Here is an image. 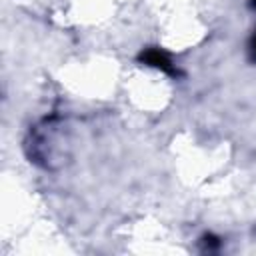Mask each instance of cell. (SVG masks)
I'll list each match as a JSON object with an SVG mask.
<instances>
[{
  "instance_id": "obj_1",
  "label": "cell",
  "mask_w": 256,
  "mask_h": 256,
  "mask_svg": "<svg viewBox=\"0 0 256 256\" xmlns=\"http://www.w3.org/2000/svg\"><path fill=\"white\" fill-rule=\"evenodd\" d=\"M138 60L142 64H146V66H152V68L168 74V76H178L180 74L176 64L172 62V58L164 50H160V48H146V50H142L138 54Z\"/></svg>"
},
{
  "instance_id": "obj_2",
  "label": "cell",
  "mask_w": 256,
  "mask_h": 256,
  "mask_svg": "<svg viewBox=\"0 0 256 256\" xmlns=\"http://www.w3.org/2000/svg\"><path fill=\"white\" fill-rule=\"evenodd\" d=\"M202 246H204V250L214 252V250L220 248V238H216L214 234H204L202 236Z\"/></svg>"
},
{
  "instance_id": "obj_3",
  "label": "cell",
  "mask_w": 256,
  "mask_h": 256,
  "mask_svg": "<svg viewBox=\"0 0 256 256\" xmlns=\"http://www.w3.org/2000/svg\"><path fill=\"white\" fill-rule=\"evenodd\" d=\"M248 54H250V60L256 64V32L252 34V38L248 42Z\"/></svg>"
},
{
  "instance_id": "obj_4",
  "label": "cell",
  "mask_w": 256,
  "mask_h": 256,
  "mask_svg": "<svg viewBox=\"0 0 256 256\" xmlns=\"http://www.w3.org/2000/svg\"><path fill=\"white\" fill-rule=\"evenodd\" d=\"M248 4H250L252 10H256V0H248Z\"/></svg>"
}]
</instances>
